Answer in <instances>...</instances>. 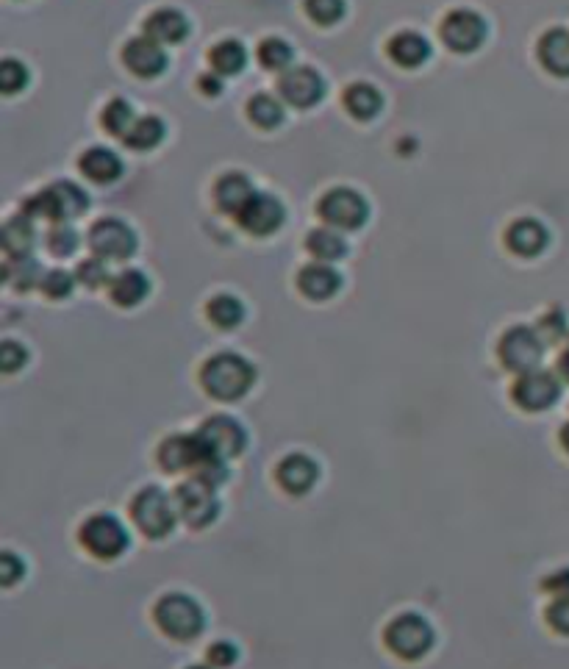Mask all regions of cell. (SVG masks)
<instances>
[{"label": "cell", "mask_w": 569, "mask_h": 669, "mask_svg": "<svg viewBox=\"0 0 569 669\" xmlns=\"http://www.w3.org/2000/svg\"><path fill=\"white\" fill-rule=\"evenodd\" d=\"M45 245L48 250L56 256V259H67V256H73L78 245H81V239H78V231H75L73 225L67 223H56L45 236Z\"/></svg>", "instance_id": "cell-38"}, {"label": "cell", "mask_w": 569, "mask_h": 669, "mask_svg": "<svg viewBox=\"0 0 569 669\" xmlns=\"http://www.w3.org/2000/svg\"><path fill=\"white\" fill-rule=\"evenodd\" d=\"M25 87H28V70H25L23 64L14 62V59H6V62L0 64V89L6 95H14V92H20Z\"/></svg>", "instance_id": "cell-43"}, {"label": "cell", "mask_w": 569, "mask_h": 669, "mask_svg": "<svg viewBox=\"0 0 569 669\" xmlns=\"http://www.w3.org/2000/svg\"><path fill=\"white\" fill-rule=\"evenodd\" d=\"M253 184H250L248 175L242 173H225L223 178H217L214 184V203L217 209L228 211V214H239L242 206L253 198Z\"/></svg>", "instance_id": "cell-24"}, {"label": "cell", "mask_w": 569, "mask_h": 669, "mask_svg": "<svg viewBox=\"0 0 569 669\" xmlns=\"http://www.w3.org/2000/svg\"><path fill=\"white\" fill-rule=\"evenodd\" d=\"M547 625L561 636H569V597H556L545 611Z\"/></svg>", "instance_id": "cell-46"}, {"label": "cell", "mask_w": 569, "mask_h": 669, "mask_svg": "<svg viewBox=\"0 0 569 669\" xmlns=\"http://www.w3.org/2000/svg\"><path fill=\"white\" fill-rule=\"evenodd\" d=\"M317 214L328 228L336 231H356L367 223L370 217V206L364 195H359L356 189L350 186H336L331 192H325L317 203Z\"/></svg>", "instance_id": "cell-9"}, {"label": "cell", "mask_w": 569, "mask_h": 669, "mask_svg": "<svg viewBox=\"0 0 569 669\" xmlns=\"http://www.w3.org/2000/svg\"><path fill=\"white\" fill-rule=\"evenodd\" d=\"M89 250L103 261H128L137 253V234L134 228L117 217H106L89 228Z\"/></svg>", "instance_id": "cell-10"}, {"label": "cell", "mask_w": 569, "mask_h": 669, "mask_svg": "<svg viewBox=\"0 0 569 669\" xmlns=\"http://www.w3.org/2000/svg\"><path fill=\"white\" fill-rule=\"evenodd\" d=\"M209 453V447L203 445V439L195 434H173L167 436L164 442L156 450V459H159V467L164 472H195L203 456Z\"/></svg>", "instance_id": "cell-15"}, {"label": "cell", "mask_w": 569, "mask_h": 669, "mask_svg": "<svg viewBox=\"0 0 569 669\" xmlns=\"http://www.w3.org/2000/svg\"><path fill=\"white\" fill-rule=\"evenodd\" d=\"M545 339L539 336L536 328L531 325H514L508 328L506 334L500 336V345H497V356L500 364L508 372H531L539 370V364L545 359Z\"/></svg>", "instance_id": "cell-7"}, {"label": "cell", "mask_w": 569, "mask_h": 669, "mask_svg": "<svg viewBox=\"0 0 569 669\" xmlns=\"http://www.w3.org/2000/svg\"><path fill=\"white\" fill-rule=\"evenodd\" d=\"M306 14L317 25H336L345 17V0H306Z\"/></svg>", "instance_id": "cell-41"}, {"label": "cell", "mask_w": 569, "mask_h": 669, "mask_svg": "<svg viewBox=\"0 0 569 669\" xmlns=\"http://www.w3.org/2000/svg\"><path fill=\"white\" fill-rule=\"evenodd\" d=\"M153 620L167 639L192 642L206 631V608L186 592H167L153 606Z\"/></svg>", "instance_id": "cell-2"}, {"label": "cell", "mask_w": 569, "mask_h": 669, "mask_svg": "<svg viewBox=\"0 0 569 669\" xmlns=\"http://www.w3.org/2000/svg\"><path fill=\"white\" fill-rule=\"evenodd\" d=\"M198 87L206 95H220L223 92V75H200Z\"/></svg>", "instance_id": "cell-49"}, {"label": "cell", "mask_w": 569, "mask_h": 669, "mask_svg": "<svg viewBox=\"0 0 569 669\" xmlns=\"http://www.w3.org/2000/svg\"><path fill=\"white\" fill-rule=\"evenodd\" d=\"M75 284H78V281H75V273H67V270H48L45 278H42V286H39V289H42L50 300H64L73 295Z\"/></svg>", "instance_id": "cell-42"}, {"label": "cell", "mask_w": 569, "mask_h": 669, "mask_svg": "<svg viewBox=\"0 0 569 669\" xmlns=\"http://www.w3.org/2000/svg\"><path fill=\"white\" fill-rule=\"evenodd\" d=\"M3 278H6V284L14 286L17 292H28V289H34V286H42V267H39L37 259H31V256H23V259H9L6 261V267H3Z\"/></svg>", "instance_id": "cell-32"}, {"label": "cell", "mask_w": 569, "mask_h": 669, "mask_svg": "<svg viewBox=\"0 0 569 669\" xmlns=\"http://www.w3.org/2000/svg\"><path fill=\"white\" fill-rule=\"evenodd\" d=\"M286 220V209L281 200L270 195V192H253V198L242 206L236 214L239 228H245L253 236H270L275 234Z\"/></svg>", "instance_id": "cell-14"}, {"label": "cell", "mask_w": 569, "mask_h": 669, "mask_svg": "<svg viewBox=\"0 0 569 669\" xmlns=\"http://www.w3.org/2000/svg\"><path fill=\"white\" fill-rule=\"evenodd\" d=\"M558 442H561V447H564V453L569 456V422L561 428V434H558Z\"/></svg>", "instance_id": "cell-51"}, {"label": "cell", "mask_w": 569, "mask_h": 669, "mask_svg": "<svg viewBox=\"0 0 569 669\" xmlns=\"http://www.w3.org/2000/svg\"><path fill=\"white\" fill-rule=\"evenodd\" d=\"M100 123L106 128V134L123 139L131 131V125L137 123V114H134V106L128 100L114 98L106 103V109L100 114Z\"/></svg>", "instance_id": "cell-35"}, {"label": "cell", "mask_w": 569, "mask_h": 669, "mask_svg": "<svg viewBox=\"0 0 569 669\" xmlns=\"http://www.w3.org/2000/svg\"><path fill=\"white\" fill-rule=\"evenodd\" d=\"M81 173L87 175L89 181H95V184H112L117 181L120 175H123V162H120V156L109 148H89L84 156H81Z\"/></svg>", "instance_id": "cell-27"}, {"label": "cell", "mask_w": 569, "mask_h": 669, "mask_svg": "<svg viewBox=\"0 0 569 669\" xmlns=\"http://www.w3.org/2000/svg\"><path fill=\"white\" fill-rule=\"evenodd\" d=\"M150 295V281L142 270H123L112 278L109 284V298L120 309H134Z\"/></svg>", "instance_id": "cell-26"}, {"label": "cell", "mask_w": 569, "mask_h": 669, "mask_svg": "<svg viewBox=\"0 0 569 669\" xmlns=\"http://www.w3.org/2000/svg\"><path fill=\"white\" fill-rule=\"evenodd\" d=\"M145 37L156 39L159 45H181L189 37V20L178 9H156L145 20Z\"/></svg>", "instance_id": "cell-21"}, {"label": "cell", "mask_w": 569, "mask_h": 669, "mask_svg": "<svg viewBox=\"0 0 569 669\" xmlns=\"http://www.w3.org/2000/svg\"><path fill=\"white\" fill-rule=\"evenodd\" d=\"M297 289L309 300H331L342 289V275L331 264L314 261L297 273Z\"/></svg>", "instance_id": "cell-19"}, {"label": "cell", "mask_w": 569, "mask_h": 669, "mask_svg": "<svg viewBox=\"0 0 569 669\" xmlns=\"http://www.w3.org/2000/svg\"><path fill=\"white\" fill-rule=\"evenodd\" d=\"M89 209V195L73 181H56L48 189L37 192L23 203V214L31 220H48V223H70Z\"/></svg>", "instance_id": "cell-3"}, {"label": "cell", "mask_w": 569, "mask_h": 669, "mask_svg": "<svg viewBox=\"0 0 569 669\" xmlns=\"http://www.w3.org/2000/svg\"><path fill=\"white\" fill-rule=\"evenodd\" d=\"M292 56H295V50L292 45H286L284 39L270 37L259 45V64L264 70H289Z\"/></svg>", "instance_id": "cell-36"}, {"label": "cell", "mask_w": 569, "mask_h": 669, "mask_svg": "<svg viewBox=\"0 0 569 669\" xmlns=\"http://www.w3.org/2000/svg\"><path fill=\"white\" fill-rule=\"evenodd\" d=\"M78 542L87 550L89 556L100 558V561H114L131 547V533L117 514L112 511H98L78 528Z\"/></svg>", "instance_id": "cell-5"}, {"label": "cell", "mask_w": 569, "mask_h": 669, "mask_svg": "<svg viewBox=\"0 0 569 669\" xmlns=\"http://www.w3.org/2000/svg\"><path fill=\"white\" fill-rule=\"evenodd\" d=\"M253 384H256V367L245 356L231 350L214 353L200 367V386L206 389V395L223 403L242 400L253 389Z\"/></svg>", "instance_id": "cell-1"}, {"label": "cell", "mask_w": 569, "mask_h": 669, "mask_svg": "<svg viewBox=\"0 0 569 669\" xmlns=\"http://www.w3.org/2000/svg\"><path fill=\"white\" fill-rule=\"evenodd\" d=\"M278 95L295 109H311L325 95V81L311 67H289L278 78Z\"/></svg>", "instance_id": "cell-16"}, {"label": "cell", "mask_w": 569, "mask_h": 669, "mask_svg": "<svg viewBox=\"0 0 569 669\" xmlns=\"http://www.w3.org/2000/svg\"><path fill=\"white\" fill-rule=\"evenodd\" d=\"M161 139H164V123L156 114H145V117H137V123L131 125V131L125 134L123 142L131 150H150L156 148Z\"/></svg>", "instance_id": "cell-34"}, {"label": "cell", "mask_w": 569, "mask_h": 669, "mask_svg": "<svg viewBox=\"0 0 569 669\" xmlns=\"http://www.w3.org/2000/svg\"><path fill=\"white\" fill-rule=\"evenodd\" d=\"M128 514L137 525L139 531L148 539H164L175 531L178 525V508H175V497L167 495L161 486L150 484L142 486L137 495L128 503Z\"/></svg>", "instance_id": "cell-4"}, {"label": "cell", "mask_w": 569, "mask_h": 669, "mask_svg": "<svg viewBox=\"0 0 569 669\" xmlns=\"http://www.w3.org/2000/svg\"><path fill=\"white\" fill-rule=\"evenodd\" d=\"M550 234L539 220H517L506 231V245L511 253H517L522 259H533L547 248Z\"/></svg>", "instance_id": "cell-20"}, {"label": "cell", "mask_w": 569, "mask_h": 669, "mask_svg": "<svg viewBox=\"0 0 569 669\" xmlns=\"http://www.w3.org/2000/svg\"><path fill=\"white\" fill-rule=\"evenodd\" d=\"M342 103H345L347 114L356 117V120H372V117H378V112L384 109V98H381V92L372 87V84H353V87H347L345 95H342Z\"/></svg>", "instance_id": "cell-28"}, {"label": "cell", "mask_w": 569, "mask_h": 669, "mask_svg": "<svg viewBox=\"0 0 569 669\" xmlns=\"http://www.w3.org/2000/svg\"><path fill=\"white\" fill-rule=\"evenodd\" d=\"M489 34V25L481 14L472 9H456L450 12L439 25V37L445 39V45L456 53H472L483 45V39Z\"/></svg>", "instance_id": "cell-13"}, {"label": "cell", "mask_w": 569, "mask_h": 669, "mask_svg": "<svg viewBox=\"0 0 569 669\" xmlns=\"http://www.w3.org/2000/svg\"><path fill=\"white\" fill-rule=\"evenodd\" d=\"M123 62L128 67V73L139 75V78H156L167 67V53H164V45H159L156 39L137 37L125 42Z\"/></svg>", "instance_id": "cell-18"}, {"label": "cell", "mask_w": 569, "mask_h": 669, "mask_svg": "<svg viewBox=\"0 0 569 669\" xmlns=\"http://www.w3.org/2000/svg\"><path fill=\"white\" fill-rule=\"evenodd\" d=\"M511 400L522 411H547L561 400V378L550 370L522 372L511 386Z\"/></svg>", "instance_id": "cell-11"}, {"label": "cell", "mask_w": 569, "mask_h": 669, "mask_svg": "<svg viewBox=\"0 0 569 669\" xmlns=\"http://www.w3.org/2000/svg\"><path fill=\"white\" fill-rule=\"evenodd\" d=\"M558 375L569 381V345L564 347V353H561V359H558Z\"/></svg>", "instance_id": "cell-50"}, {"label": "cell", "mask_w": 569, "mask_h": 669, "mask_svg": "<svg viewBox=\"0 0 569 669\" xmlns=\"http://www.w3.org/2000/svg\"><path fill=\"white\" fill-rule=\"evenodd\" d=\"M248 117L250 123H256L264 131H273L284 123V103L273 95H267V92H259V95L250 98Z\"/></svg>", "instance_id": "cell-33"}, {"label": "cell", "mask_w": 569, "mask_h": 669, "mask_svg": "<svg viewBox=\"0 0 569 669\" xmlns=\"http://www.w3.org/2000/svg\"><path fill=\"white\" fill-rule=\"evenodd\" d=\"M186 669H214V667H211V664H189Z\"/></svg>", "instance_id": "cell-52"}, {"label": "cell", "mask_w": 569, "mask_h": 669, "mask_svg": "<svg viewBox=\"0 0 569 669\" xmlns=\"http://www.w3.org/2000/svg\"><path fill=\"white\" fill-rule=\"evenodd\" d=\"M206 317L214 328L234 331L236 325H242V320H245V306L234 295H214L206 306Z\"/></svg>", "instance_id": "cell-31"}, {"label": "cell", "mask_w": 569, "mask_h": 669, "mask_svg": "<svg viewBox=\"0 0 569 669\" xmlns=\"http://www.w3.org/2000/svg\"><path fill=\"white\" fill-rule=\"evenodd\" d=\"M206 661H209L214 669H231L239 661V647L234 642H228V639H220V642H214L206 650Z\"/></svg>", "instance_id": "cell-44"}, {"label": "cell", "mask_w": 569, "mask_h": 669, "mask_svg": "<svg viewBox=\"0 0 569 669\" xmlns=\"http://www.w3.org/2000/svg\"><path fill=\"white\" fill-rule=\"evenodd\" d=\"M539 62L550 75L569 78V28H550L539 39Z\"/></svg>", "instance_id": "cell-22"}, {"label": "cell", "mask_w": 569, "mask_h": 669, "mask_svg": "<svg viewBox=\"0 0 569 669\" xmlns=\"http://www.w3.org/2000/svg\"><path fill=\"white\" fill-rule=\"evenodd\" d=\"M25 361H28V350H25V345L14 342V339H6V342L0 345V370L3 372L23 370Z\"/></svg>", "instance_id": "cell-45"}, {"label": "cell", "mask_w": 569, "mask_h": 669, "mask_svg": "<svg viewBox=\"0 0 569 669\" xmlns=\"http://www.w3.org/2000/svg\"><path fill=\"white\" fill-rule=\"evenodd\" d=\"M275 481L286 495H309L320 481V464L306 453H289L275 467Z\"/></svg>", "instance_id": "cell-17"}, {"label": "cell", "mask_w": 569, "mask_h": 669, "mask_svg": "<svg viewBox=\"0 0 569 669\" xmlns=\"http://www.w3.org/2000/svg\"><path fill=\"white\" fill-rule=\"evenodd\" d=\"M0 245L9 253V259H23V256H31V250L37 245V228H34V220L25 217L23 211L12 217L9 223L3 225V234H0Z\"/></svg>", "instance_id": "cell-25"}, {"label": "cell", "mask_w": 569, "mask_h": 669, "mask_svg": "<svg viewBox=\"0 0 569 669\" xmlns=\"http://www.w3.org/2000/svg\"><path fill=\"white\" fill-rule=\"evenodd\" d=\"M192 478H198L200 484L211 486V489H217V486L228 484V478H231V470H228V459L223 456H217V453H206L203 461H200L195 472H192Z\"/></svg>", "instance_id": "cell-37"}, {"label": "cell", "mask_w": 569, "mask_h": 669, "mask_svg": "<svg viewBox=\"0 0 569 669\" xmlns=\"http://www.w3.org/2000/svg\"><path fill=\"white\" fill-rule=\"evenodd\" d=\"M173 497L175 508H178V520L192 531H203L220 517V497L214 495L211 486L200 484L198 478H189L184 484L175 486Z\"/></svg>", "instance_id": "cell-8"}, {"label": "cell", "mask_w": 569, "mask_h": 669, "mask_svg": "<svg viewBox=\"0 0 569 669\" xmlns=\"http://www.w3.org/2000/svg\"><path fill=\"white\" fill-rule=\"evenodd\" d=\"M306 250L317 261H339L347 253V242L342 239V234L336 228H314L309 236H306Z\"/></svg>", "instance_id": "cell-30"}, {"label": "cell", "mask_w": 569, "mask_h": 669, "mask_svg": "<svg viewBox=\"0 0 569 669\" xmlns=\"http://www.w3.org/2000/svg\"><path fill=\"white\" fill-rule=\"evenodd\" d=\"M209 62L211 70L217 75H236L245 70V64H248V50L242 42H236V39H223V42H217L209 53Z\"/></svg>", "instance_id": "cell-29"}, {"label": "cell", "mask_w": 569, "mask_h": 669, "mask_svg": "<svg viewBox=\"0 0 569 669\" xmlns=\"http://www.w3.org/2000/svg\"><path fill=\"white\" fill-rule=\"evenodd\" d=\"M536 331H539V336L545 339V345H558V342H564L569 334L567 314L561 309L547 311L545 317L539 320V325H536Z\"/></svg>", "instance_id": "cell-40"}, {"label": "cell", "mask_w": 569, "mask_h": 669, "mask_svg": "<svg viewBox=\"0 0 569 669\" xmlns=\"http://www.w3.org/2000/svg\"><path fill=\"white\" fill-rule=\"evenodd\" d=\"M386 53L389 59L400 67H420L431 59V42L417 34V31H400L395 37L389 39L386 45Z\"/></svg>", "instance_id": "cell-23"}, {"label": "cell", "mask_w": 569, "mask_h": 669, "mask_svg": "<svg viewBox=\"0 0 569 669\" xmlns=\"http://www.w3.org/2000/svg\"><path fill=\"white\" fill-rule=\"evenodd\" d=\"M198 436L211 453H217L223 459H236L248 447L245 425L236 417H231V414H214L209 420H203V425L198 428Z\"/></svg>", "instance_id": "cell-12"}, {"label": "cell", "mask_w": 569, "mask_h": 669, "mask_svg": "<svg viewBox=\"0 0 569 669\" xmlns=\"http://www.w3.org/2000/svg\"><path fill=\"white\" fill-rule=\"evenodd\" d=\"M384 642L389 653H395L403 661H420L436 645V631L428 617H422L417 611H403L395 620L386 625Z\"/></svg>", "instance_id": "cell-6"}, {"label": "cell", "mask_w": 569, "mask_h": 669, "mask_svg": "<svg viewBox=\"0 0 569 669\" xmlns=\"http://www.w3.org/2000/svg\"><path fill=\"white\" fill-rule=\"evenodd\" d=\"M112 278L114 275H109L106 261L98 259V256L81 261V264L75 267V281H78L81 286H87V289H100V286L112 284Z\"/></svg>", "instance_id": "cell-39"}, {"label": "cell", "mask_w": 569, "mask_h": 669, "mask_svg": "<svg viewBox=\"0 0 569 669\" xmlns=\"http://www.w3.org/2000/svg\"><path fill=\"white\" fill-rule=\"evenodd\" d=\"M25 575V561L12 550H3L0 553V581L3 586H14Z\"/></svg>", "instance_id": "cell-47"}, {"label": "cell", "mask_w": 569, "mask_h": 669, "mask_svg": "<svg viewBox=\"0 0 569 669\" xmlns=\"http://www.w3.org/2000/svg\"><path fill=\"white\" fill-rule=\"evenodd\" d=\"M542 589L553 597H569V567L550 572L545 581H542Z\"/></svg>", "instance_id": "cell-48"}]
</instances>
